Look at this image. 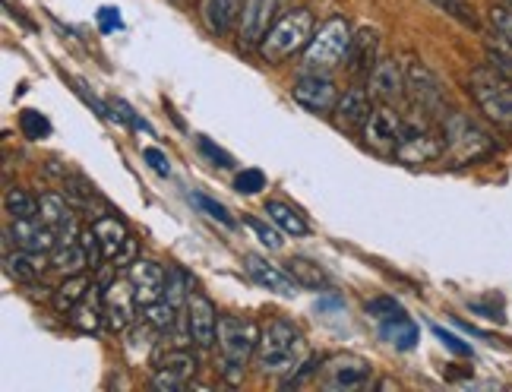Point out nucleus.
Instances as JSON below:
<instances>
[{
  "instance_id": "1",
  "label": "nucleus",
  "mask_w": 512,
  "mask_h": 392,
  "mask_svg": "<svg viewBox=\"0 0 512 392\" xmlns=\"http://www.w3.org/2000/svg\"><path fill=\"white\" fill-rule=\"evenodd\" d=\"M307 358V339L298 323L291 320H269L260 332V345H256V367L263 374L285 377L291 370H298Z\"/></svg>"
},
{
  "instance_id": "2",
  "label": "nucleus",
  "mask_w": 512,
  "mask_h": 392,
  "mask_svg": "<svg viewBox=\"0 0 512 392\" xmlns=\"http://www.w3.org/2000/svg\"><path fill=\"white\" fill-rule=\"evenodd\" d=\"M440 130H443V140H446L443 159H449L452 165H471V162H481V159H487V155L497 152L494 136L462 111H449L440 121Z\"/></svg>"
},
{
  "instance_id": "3",
  "label": "nucleus",
  "mask_w": 512,
  "mask_h": 392,
  "mask_svg": "<svg viewBox=\"0 0 512 392\" xmlns=\"http://www.w3.org/2000/svg\"><path fill=\"white\" fill-rule=\"evenodd\" d=\"M256 345H260V329H256L253 320L219 317V351H222L219 367L225 383L238 386L244 380L250 358H256Z\"/></svg>"
},
{
  "instance_id": "4",
  "label": "nucleus",
  "mask_w": 512,
  "mask_h": 392,
  "mask_svg": "<svg viewBox=\"0 0 512 392\" xmlns=\"http://www.w3.org/2000/svg\"><path fill=\"white\" fill-rule=\"evenodd\" d=\"M310 38H313V13L298 7L285 13L282 19H275L272 29L263 35V42L256 48H260L266 64H282L298 51H304L310 45Z\"/></svg>"
},
{
  "instance_id": "5",
  "label": "nucleus",
  "mask_w": 512,
  "mask_h": 392,
  "mask_svg": "<svg viewBox=\"0 0 512 392\" xmlns=\"http://www.w3.org/2000/svg\"><path fill=\"white\" fill-rule=\"evenodd\" d=\"M471 98L490 124L512 133V80L497 67H481L471 73Z\"/></svg>"
},
{
  "instance_id": "6",
  "label": "nucleus",
  "mask_w": 512,
  "mask_h": 392,
  "mask_svg": "<svg viewBox=\"0 0 512 392\" xmlns=\"http://www.w3.org/2000/svg\"><path fill=\"white\" fill-rule=\"evenodd\" d=\"M446 155V140H443V130L437 121L418 114L415 117H405V127L399 136V146H396V159L405 165H427V162H437Z\"/></svg>"
},
{
  "instance_id": "7",
  "label": "nucleus",
  "mask_w": 512,
  "mask_h": 392,
  "mask_svg": "<svg viewBox=\"0 0 512 392\" xmlns=\"http://www.w3.org/2000/svg\"><path fill=\"white\" fill-rule=\"evenodd\" d=\"M351 38H354V29L348 19L342 16H332L326 23L313 32L310 45L304 48V67L307 70H336L345 57H348V48H351Z\"/></svg>"
},
{
  "instance_id": "8",
  "label": "nucleus",
  "mask_w": 512,
  "mask_h": 392,
  "mask_svg": "<svg viewBox=\"0 0 512 392\" xmlns=\"http://www.w3.org/2000/svg\"><path fill=\"white\" fill-rule=\"evenodd\" d=\"M405 98L411 102V111H418L437 124L449 114V98H446L440 76L421 61L405 64Z\"/></svg>"
},
{
  "instance_id": "9",
  "label": "nucleus",
  "mask_w": 512,
  "mask_h": 392,
  "mask_svg": "<svg viewBox=\"0 0 512 392\" xmlns=\"http://www.w3.org/2000/svg\"><path fill=\"white\" fill-rule=\"evenodd\" d=\"M291 98L301 108H307L310 114H329V111H336L339 89H336V83H332L329 73H323V70H307V73L298 76V80H294Z\"/></svg>"
},
{
  "instance_id": "10",
  "label": "nucleus",
  "mask_w": 512,
  "mask_h": 392,
  "mask_svg": "<svg viewBox=\"0 0 512 392\" xmlns=\"http://www.w3.org/2000/svg\"><path fill=\"white\" fill-rule=\"evenodd\" d=\"M184 320L190 326V336L196 348H215L219 342V313H215V304L206 298L203 291H193L187 294V304H184Z\"/></svg>"
},
{
  "instance_id": "11",
  "label": "nucleus",
  "mask_w": 512,
  "mask_h": 392,
  "mask_svg": "<svg viewBox=\"0 0 512 392\" xmlns=\"http://www.w3.org/2000/svg\"><path fill=\"white\" fill-rule=\"evenodd\" d=\"M402 127H405V117L396 108H392V105H377V108H373V114H370V121L361 127V133H364L367 149L383 152V155H396Z\"/></svg>"
},
{
  "instance_id": "12",
  "label": "nucleus",
  "mask_w": 512,
  "mask_h": 392,
  "mask_svg": "<svg viewBox=\"0 0 512 392\" xmlns=\"http://www.w3.org/2000/svg\"><path fill=\"white\" fill-rule=\"evenodd\" d=\"M373 377L370 361L358 358V355H336L329 358L323 367V389L329 392H351V389H364Z\"/></svg>"
},
{
  "instance_id": "13",
  "label": "nucleus",
  "mask_w": 512,
  "mask_h": 392,
  "mask_svg": "<svg viewBox=\"0 0 512 392\" xmlns=\"http://www.w3.org/2000/svg\"><path fill=\"white\" fill-rule=\"evenodd\" d=\"M13 244L35 253H51L61 244V238H57V231L51 225L42 222V215H29V219H10V228L4 231V253Z\"/></svg>"
},
{
  "instance_id": "14",
  "label": "nucleus",
  "mask_w": 512,
  "mask_h": 392,
  "mask_svg": "<svg viewBox=\"0 0 512 392\" xmlns=\"http://www.w3.org/2000/svg\"><path fill=\"white\" fill-rule=\"evenodd\" d=\"M244 269H247V276L260 288L279 294V298H298L301 282L294 279L285 266L269 263L266 257H260V253H244Z\"/></svg>"
},
{
  "instance_id": "15",
  "label": "nucleus",
  "mask_w": 512,
  "mask_h": 392,
  "mask_svg": "<svg viewBox=\"0 0 512 392\" xmlns=\"http://www.w3.org/2000/svg\"><path fill=\"white\" fill-rule=\"evenodd\" d=\"M367 89L377 105H402L405 98V67L396 64L392 57H380L377 67L367 76Z\"/></svg>"
},
{
  "instance_id": "16",
  "label": "nucleus",
  "mask_w": 512,
  "mask_h": 392,
  "mask_svg": "<svg viewBox=\"0 0 512 392\" xmlns=\"http://www.w3.org/2000/svg\"><path fill=\"white\" fill-rule=\"evenodd\" d=\"M136 307H140V301H136V291H133L130 279H114L105 288V323H108V329L127 332L136 323Z\"/></svg>"
},
{
  "instance_id": "17",
  "label": "nucleus",
  "mask_w": 512,
  "mask_h": 392,
  "mask_svg": "<svg viewBox=\"0 0 512 392\" xmlns=\"http://www.w3.org/2000/svg\"><path fill=\"white\" fill-rule=\"evenodd\" d=\"M127 279L133 282L136 301L140 307H149L155 301L165 298V282H168V269L155 260H133L127 269Z\"/></svg>"
},
{
  "instance_id": "18",
  "label": "nucleus",
  "mask_w": 512,
  "mask_h": 392,
  "mask_svg": "<svg viewBox=\"0 0 512 392\" xmlns=\"http://www.w3.org/2000/svg\"><path fill=\"white\" fill-rule=\"evenodd\" d=\"M275 10H279V0H244L241 19H238V38L244 48L263 42V35L272 29Z\"/></svg>"
},
{
  "instance_id": "19",
  "label": "nucleus",
  "mask_w": 512,
  "mask_h": 392,
  "mask_svg": "<svg viewBox=\"0 0 512 392\" xmlns=\"http://www.w3.org/2000/svg\"><path fill=\"white\" fill-rule=\"evenodd\" d=\"M92 228L98 234V241H102L105 260H111V263H127L130 260L133 234L127 231V225L117 219V215H98V219H92Z\"/></svg>"
},
{
  "instance_id": "20",
  "label": "nucleus",
  "mask_w": 512,
  "mask_h": 392,
  "mask_svg": "<svg viewBox=\"0 0 512 392\" xmlns=\"http://www.w3.org/2000/svg\"><path fill=\"white\" fill-rule=\"evenodd\" d=\"M373 108H377V102H373V95L370 89L364 86H348L342 95H339V102H336V124L345 127V130H358L370 121V114Z\"/></svg>"
},
{
  "instance_id": "21",
  "label": "nucleus",
  "mask_w": 512,
  "mask_h": 392,
  "mask_svg": "<svg viewBox=\"0 0 512 392\" xmlns=\"http://www.w3.org/2000/svg\"><path fill=\"white\" fill-rule=\"evenodd\" d=\"M38 215H42V222L51 225L57 231V238L61 244H70V241H80V228H76V215L73 209L67 206V200L61 193H45L38 196Z\"/></svg>"
},
{
  "instance_id": "22",
  "label": "nucleus",
  "mask_w": 512,
  "mask_h": 392,
  "mask_svg": "<svg viewBox=\"0 0 512 392\" xmlns=\"http://www.w3.org/2000/svg\"><path fill=\"white\" fill-rule=\"evenodd\" d=\"M377 61H380V32L364 26V29L354 32L345 64L354 76H370V70L377 67Z\"/></svg>"
},
{
  "instance_id": "23",
  "label": "nucleus",
  "mask_w": 512,
  "mask_h": 392,
  "mask_svg": "<svg viewBox=\"0 0 512 392\" xmlns=\"http://www.w3.org/2000/svg\"><path fill=\"white\" fill-rule=\"evenodd\" d=\"M244 0H200V19L209 35L222 38L228 35L241 19Z\"/></svg>"
},
{
  "instance_id": "24",
  "label": "nucleus",
  "mask_w": 512,
  "mask_h": 392,
  "mask_svg": "<svg viewBox=\"0 0 512 392\" xmlns=\"http://www.w3.org/2000/svg\"><path fill=\"white\" fill-rule=\"evenodd\" d=\"M51 266V253H35L26 247H16L4 253V269L7 276L16 282H35L45 276V269Z\"/></svg>"
},
{
  "instance_id": "25",
  "label": "nucleus",
  "mask_w": 512,
  "mask_h": 392,
  "mask_svg": "<svg viewBox=\"0 0 512 392\" xmlns=\"http://www.w3.org/2000/svg\"><path fill=\"white\" fill-rule=\"evenodd\" d=\"M266 215L275 228L282 234H291V238H304V234H310V222L304 219V212L288 206L285 200H266Z\"/></svg>"
},
{
  "instance_id": "26",
  "label": "nucleus",
  "mask_w": 512,
  "mask_h": 392,
  "mask_svg": "<svg viewBox=\"0 0 512 392\" xmlns=\"http://www.w3.org/2000/svg\"><path fill=\"white\" fill-rule=\"evenodd\" d=\"M89 276L86 272H76V276H64V282L54 288V294H51V304H54V310L57 313H70L80 307V301L89 294Z\"/></svg>"
},
{
  "instance_id": "27",
  "label": "nucleus",
  "mask_w": 512,
  "mask_h": 392,
  "mask_svg": "<svg viewBox=\"0 0 512 392\" xmlns=\"http://www.w3.org/2000/svg\"><path fill=\"white\" fill-rule=\"evenodd\" d=\"M102 288H89V294L80 301V307H76L73 313H70V323L76 326V329H83V332H98L102 329V323H105V294H98Z\"/></svg>"
},
{
  "instance_id": "28",
  "label": "nucleus",
  "mask_w": 512,
  "mask_h": 392,
  "mask_svg": "<svg viewBox=\"0 0 512 392\" xmlns=\"http://www.w3.org/2000/svg\"><path fill=\"white\" fill-rule=\"evenodd\" d=\"M380 336H383L389 345H396L399 351H411V348L418 345V339H421V329H418V323L411 320V317L399 313V317H392V320L380 323Z\"/></svg>"
},
{
  "instance_id": "29",
  "label": "nucleus",
  "mask_w": 512,
  "mask_h": 392,
  "mask_svg": "<svg viewBox=\"0 0 512 392\" xmlns=\"http://www.w3.org/2000/svg\"><path fill=\"white\" fill-rule=\"evenodd\" d=\"M51 269H57L61 276H76V272H86L89 269V257H86V250L80 247V241L57 244L51 250Z\"/></svg>"
},
{
  "instance_id": "30",
  "label": "nucleus",
  "mask_w": 512,
  "mask_h": 392,
  "mask_svg": "<svg viewBox=\"0 0 512 392\" xmlns=\"http://www.w3.org/2000/svg\"><path fill=\"white\" fill-rule=\"evenodd\" d=\"M177 317H184V307L171 304L168 298H162V301H155V304L143 307V320H146L155 332H165V336H168L171 329H177Z\"/></svg>"
},
{
  "instance_id": "31",
  "label": "nucleus",
  "mask_w": 512,
  "mask_h": 392,
  "mask_svg": "<svg viewBox=\"0 0 512 392\" xmlns=\"http://www.w3.org/2000/svg\"><path fill=\"white\" fill-rule=\"evenodd\" d=\"M285 269L291 272L294 279L301 282V288H326V285H329L326 269L317 266L313 260H307V257H291V260L285 263Z\"/></svg>"
},
{
  "instance_id": "32",
  "label": "nucleus",
  "mask_w": 512,
  "mask_h": 392,
  "mask_svg": "<svg viewBox=\"0 0 512 392\" xmlns=\"http://www.w3.org/2000/svg\"><path fill=\"white\" fill-rule=\"evenodd\" d=\"M159 367H162V370H171V374L184 377V380H190V377L196 374V367H200V361H196V355L190 351V345H187V348L171 345V348H168V355L159 361Z\"/></svg>"
},
{
  "instance_id": "33",
  "label": "nucleus",
  "mask_w": 512,
  "mask_h": 392,
  "mask_svg": "<svg viewBox=\"0 0 512 392\" xmlns=\"http://www.w3.org/2000/svg\"><path fill=\"white\" fill-rule=\"evenodd\" d=\"M4 212L10 219H29V215H38V200L32 193H26L23 187H7L4 190Z\"/></svg>"
},
{
  "instance_id": "34",
  "label": "nucleus",
  "mask_w": 512,
  "mask_h": 392,
  "mask_svg": "<svg viewBox=\"0 0 512 392\" xmlns=\"http://www.w3.org/2000/svg\"><path fill=\"white\" fill-rule=\"evenodd\" d=\"M433 7H437L440 13H446L449 19H456L459 26L465 29H481V19L475 13V7L468 4V0H430Z\"/></svg>"
},
{
  "instance_id": "35",
  "label": "nucleus",
  "mask_w": 512,
  "mask_h": 392,
  "mask_svg": "<svg viewBox=\"0 0 512 392\" xmlns=\"http://www.w3.org/2000/svg\"><path fill=\"white\" fill-rule=\"evenodd\" d=\"M190 203L200 209V212H206L212 222H222L225 228H234V215L222 206V203H215L212 196H206V193H193L190 196Z\"/></svg>"
},
{
  "instance_id": "36",
  "label": "nucleus",
  "mask_w": 512,
  "mask_h": 392,
  "mask_svg": "<svg viewBox=\"0 0 512 392\" xmlns=\"http://www.w3.org/2000/svg\"><path fill=\"white\" fill-rule=\"evenodd\" d=\"M19 130H23L26 140H42V136L51 133V124H48V117H45V114H38V111H23V114H19Z\"/></svg>"
},
{
  "instance_id": "37",
  "label": "nucleus",
  "mask_w": 512,
  "mask_h": 392,
  "mask_svg": "<svg viewBox=\"0 0 512 392\" xmlns=\"http://www.w3.org/2000/svg\"><path fill=\"white\" fill-rule=\"evenodd\" d=\"M234 190L244 193V196L260 193V190H266V174L260 168H244L238 178H234Z\"/></svg>"
},
{
  "instance_id": "38",
  "label": "nucleus",
  "mask_w": 512,
  "mask_h": 392,
  "mask_svg": "<svg viewBox=\"0 0 512 392\" xmlns=\"http://www.w3.org/2000/svg\"><path fill=\"white\" fill-rule=\"evenodd\" d=\"M399 313H405V310H402V304L396 298H373V301H367V317H373L377 323H386L392 317H399Z\"/></svg>"
},
{
  "instance_id": "39",
  "label": "nucleus",
  "mask_w": 512,
  "mask_h": 392,
  "mask_svg": "<svg viewBox=\"0 0 512 392\" xmlns=\"http://www.w3.org/2000/svg\"><path fill=\"white\" fill-rule=\"evenodd\" d=\"M490 26L497 29L500 42L512 51V7H494V10H490Z\"/></svg>"
},
{
  "instance_id": "40",
  "label": "nucleus",
  "mask_w": 512,
  "mask_h": 392,
  "mask_svg": "<svg viewBox=\"0 0 512 392\" xmlns=\"http://www.w3.org/2000/svg\"><path fill=\"white\" fill-rule=\"evenodd\" d=\"M80 247L86 250V257H89V269H95L98 263H102V260H105V250H102V241H98V234H95V228H92V225L80 231Z\"/></svg>"
},
{
  "instance_id": "41",
  "label": "nucleus",
  "mask_w": 512,
  "mask_h": 392,
  "mask_svg": "<svg viewBox=\"0 0 512 392\" xmlns=\"http://www.w3.org/2000/svg\"><path fill=\"white\" fill-rule=\"evenodd\" d=\"M187 386V380L184 377H177V374H171V370H155V377H152V389H159V392H181Z\"/></svg>"
},
{
  "instance_id": "42",
  "label": "nucleus",
  "mask_w": 512,
  "mask_h": 392,
  "mask_svg": "<svg viewBox=\"0 0 512 392\" xmlns=\"http://www.w3.org/2000/svg\"><path fill=\"white\" fill-rule=\"evenodd\" d=\"M433 336H437L449 351H452V355H459V358H471V345H465L459 336H452V332L449 329H443V326H433Z\"/></svg>"
},
{
  "instance_id": "43",
  "label": "nucleus",
  "mask_w": 512,
  "mask_h": 392,
  "mask_svg": "<svg viewBox=\"0 0 512 392\" xmlns=\"http://www.w3.org/2000/svg\"><path fill=\"white\" fill-rule=\"evenodd\" d=\"M253 231H256V238H260L269 250H279L282 247V234L275 231V228H269V225H263L260 219H244Z\"/></svg>"
},
{
  "instance_id": "44",
  "label": "nucleus",
  "mask_w": 512,
  "mask_h": 392,
  "mask_svg": "<svg viewBox=\"0 0 512 392\" xmlns=\"http://www.w3.org/2000/svg\"><path fill=\"white\" fill-rule=\"evenodd\" d=\"M143 159L149 162V168H152L155 174H162V178H168V174H171V162H168V155H165L162 149L146 146V149H143Z\"/></svg>"
},
{
  "instance_id": "45",
  "label": "nucleus",
  "mask_w": 512,
  "mask_h": 392,
  "mask_svg": "<svg viewBox=\"0 0 512 392\" xmlns=\"http://www.w3.org/2000/svg\"><path fill=\"white\" fill-rule=\"evenodd\" d=\"M487 61H490V67H497L512 80V51L509 48H487Z\"/></svg>"
},
{
  "instance_id": "46",
  "label": "nucleus",
  "mask_w": 512,
  "mask_h": 392,
  "mask_svg": "<svg viewBox=\"0 0 512 392\" xmlns=\"http://www.w3.org/2000/svg\"><path fill=\"white\" fill-rule=\"evenodd\" d=\"M95 19H98V29H102V32H117L124 26L121 23V10H117V7H102L95 13Z\"/></svg>"
},
{
  "instance_id": "47",
  "label": "nucleus",
  "mask_w": 512,
  "mask_h": 392,
  "mask_svg": "<svg viewBox=\"0 0 512 392\" xmlns=\"http://www.w3.org/2000/svg\"><path fill=\"white\" fill-rule=\"evenodd\" d=\"M200 152L203 155H209V159L215 162V165H219V168H231L234 162H231V155L228 152H222L219 146H212L209 140H206V136H200Z\"/></svg>"
}]
</instances>
